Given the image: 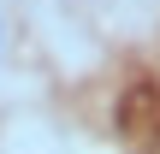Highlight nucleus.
I'll use <instances>...</instances> for the list:
<instances>
[{"label": "nucleus", "instance_id": "nucleus-1", "mask_svg": "<svg viewBox=\"0 0 160 154\" xmlns=\"http://www.w3.org/2000/svg\"><path fill=\"white\" fill-rule=\"evenodd\" d=\"M107 24H119V30H137V24H148L160 12V0H89Z\"/></svg>", "mask_w": 160, "mask_h": 154}, {"label": "nucleus", "instance_id": "nucleus-2", "mask_svg": "<svg viewBox=\"0 0 160 154\" xmlns=\"http://www.w3.org/2000/svg\"><path fill=\"white\" fill-rule=\"evenodd\" d=\"M12 59H18V30H12V6L0 0V83L12 77Z\"/></svg>", "mask_w": 160, "mask_h": 154}]
</instances>
